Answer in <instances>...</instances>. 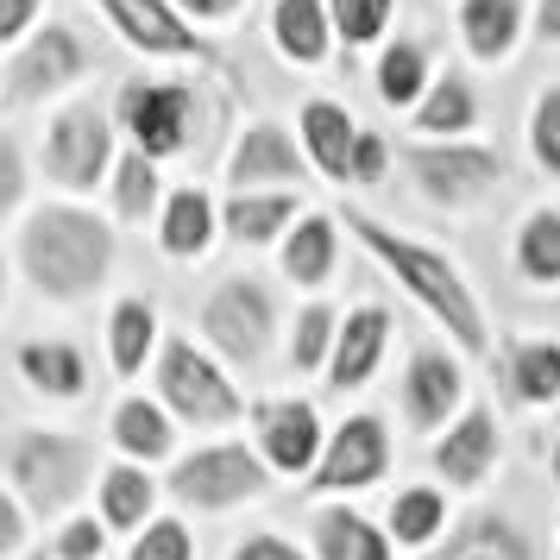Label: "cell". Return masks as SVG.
<instances>
[{"instance_id":"ee69618b","label":"cell","mask_w":560,"mask_h":560,"mask_svg":"<svg viewBox=\"0 0 560 560\" xmlns=\"http://www.w3.org/2000/svg\"><path fill=\"white\" fill-rule=\"evenodd\" d=\"M32 7H38V0H0V45H7V38H20V32H26Z\"/></svg>"},{"instance_id":"3957f363","label":"cell","mask_w":560,"mask_h":560,"mask_svg":"<svg viewBox=\"0 0 560 560\" xmlns=\"http://www.w3.org/2000/svg\"><path fill=\"white\" fill-rule=\"evenodd\" d=\"M13 479L38 510H63L89 479V447L70 434H20L13 441Z\"/></svg>"},{"instance_id":"9a60e30c","label":"cell","mask_w":560,"mask_h":560,"mask_svg":"<svg viewBox=\"0 0 560 560\" xmlns=\"http://www.w3.org/2000/svg\"><path fill=\"white\" fill-rule=\"evenodd\" d=\"M491 459H498V429H491V416H466V422L434 447V466L454 485H472Z\"/></svg>"},{"instance_id":"f546056e","label":"cell","mask_w":560,"mask_h":560,"mask_svg":"<svg viewBox=\"0 0 560 560\" xmlns=\"http://www.w3.org/2000/svg\"><path fill=\"white\" fill-rule=\"evenodd\" d=\"M523 271L535 283H560V214H535L523 228Z\"/></svg>"},{"instance_id":"7a4b0ae2","label":"cell","mask_w":560,"mask_h":560,"mask_svg":"<svg viewBox=\"0 0 560 560\" xmlns=\"http://www.w3.org/2000/svg\"><path fill=\"white\" fill-rule=\"evenodd\" d=\"M353 228H359V240H365V246H372V253L409 283V296L429 308L434 322H447V334H454L459 347L479 353L485 347V322H479V308H472V296H466V283L454 278V265L434 258L429 246H416V240H397V233L378 228V221H353Z\"/></svg>"},{"instance_id":"ab89813d","label":"cell","mask_w":560,"mask_h":560,"mask_svg":"<svg viewBox=\"0 0 560 560\" xmlns=\"http://www.w3.org/2000/svg\"><path fill=\"white\" fill-rule=\"evenodd\" d=\"M57 555L63 560H95L102 555V523H70L63 541H57Z\"/></svg>"},{"instance_id":"b9f144b4","label":"cell","mask_w":560,"mask_h":560,"mask_svg":"<svg viewBox=\"0 0 560 560\" xmlns=\"http://www.w3.org/2000/svg\"><path fill=\"white\" fill-rule=\"evenodd\" d=\"M378 171H384V139L359 132V145H353V177H378Z\"/></svg>"},{"instance_id":"9c48e42d","label":"cell","mask_w":560,"mask_h":560,"mask_svg":"<svg viewBox=\"0 0 560 560\" xmlns=\"http://www.w3.org/2000/svg\"><path fill=\"white\" fill-rule=\"evenodd\" d=\"M45 164H51L57 183H95L107 164V120L95 107H70L51 127V145H45Z\"/></svg>"},{"instance_id":"d6a6232c","label":"cell","mask_w":560,"mask_h":560,"mask_svg":"<svg viewBox=\"0 0 560 560\" xmlns=\"http://www.w3.org/2000/svg\"><path fill=\"white\" fill-rule=\"evenodd\" d=\"M447 560H529V548H523V541H516L504 523H479V529L466 535V541H459Z\"/></svg>"},{"instance_id":"e0dca14e","label":"cell","mask_w":560,"mask_h":560,"mask_svg":"<svg viewBox=\"0 0 560 560\" xmlns=\"http://www.w3.org/2000/svg\"><path fill=\"white\" fill-rule=\"evenodd\" d=\"M303 171V152L283 139L278 127H253L233 152V183H265V177H296Z\"/></svg>"},{"instance_id":"7bdbcfd3","label":"cell","mask_w":560,"mask_h":560,"mask_svg":"<svg viewBox=\"0 0 560 560\" xmlns=\"http://www.w3.org/2000/svg\"><path fill=\"white\" fill-rule=\"evenodd\" d=\"M233 560H303V555H296L290 541H278V535H258V541H246Z\"/></svg>"},{"instance_id":"ac0fdd59","label":"cell","mask_w":560,"mask_h":560,"mask_svg":"<svg viewBox=\"0 0 560 560\" xmlns=\"http://www.w3.org/2000/svg\"><path fill=\"white\" fill-rule=\"evenodd\" d=\"M384 308H359L353 322H347V334H340V347H334V365H328V378L347 390V384H359L372 365H378V347H384Z\"/></svg>"},{"instance_id":"ffe728a7","label":"cell","mask_w":560,"mask_h":560,"mask_svg":"<svg viewBox=\"0 0 560 560\" xmlns=\"http://www.w3.org/2000/svg\"><path fill=\"white\" fill-rule=\"evenodd\" d=\"M523 20V0H466V45L479 57H504Z\"/></svg>"},{"instance_id":"5bb4252c","label":"cell","mask_w":560,"mask_h":560,"mask_svg":"<svg viewBox=\"0 0 560 560\" xmlns=\"http://www.w3.org/2000/svg\"><path fill=\"white\" fill-rule=\"evenodd\" d=\"M303 145L315 158V171H328V177H353V127H347V114L334 102H308L303 107Z\"/></svg>"},{"instance_id":"4dcf8cb0","label":"cell","mask_w":560,"mask_h":560,"mask_svg":"<svg viewBox=\"0 0 560 560\" xmlns=\"http://www.w3.org/2000/svg\"><path fill=\"white\" fill-rule=\"evenodd\" d=\"M441 516H447V504H441L434 491H404L397 510H390V535H397V541H429V535L441 529Z\"/></svg>"},{"instance_id":"cb8c5ba5","label":"cell","mask_w":560,"mask_h":560,"mask_svg":"<svg viewBox=\"0 0 560 560\" xmlns=\"http://www.w3.org/2000/svg\"><path fill=\"white\" fill-rule=\"evenodd\" d=\"M510 378H516V397H523V404H548V397H560V347L555 340H529V347H516Z\"/></svg>"},{"instance_id":"5b68a950","label":"cell","mask_w":560,"mask_h":560,"mask_svg":"<svg viewBox=\"0 0 560 560\" xmlns=\"http://www.w3.org/2000/svg\"><path fill=\"white\" fill-rule=\"evenodd\" d=\"M164 397H171V409L189 416V422H228V416H240L233 384L221 378L196 347H171V353H164Z\"/></svg>"},{"instance_id":"60d3db41","label":"cell","mask_w":560,"mask_h":560,"mask_svg":"<svg viewBox=\"0 0 560 560\" xmlns=\"http://www.w3.org/2000/svg\"><path fill=\"white\" fill-rule=\"evenodd\" d=\"M20 202V152L13 145H0V214Z\"/></svg>"},{"instance_id":"52a82bcc","label":"cell","mask_w":560,"mask_h":560,"mask_svg":"<svg viewBox=\"0 0 560 560\" xmlns=\"http://www.w3.org/2000/svg\"><path fill=\"white\" fill-rule=\"evenodd\" d=\"M127 114L132 139H139V152L145 158H171L183 152V132H189V95H183L177 82H164V89H127Z\"/></svg>"},{"instance_id":"c3c4849f","label":"cell","mask_w":560,"mask_h":560,"mask_svg":"<svg viewBox=\"0 0 560 560\" xmlns=\"http://www.w3.org/2000/svg\"><path fill=\"white\" fill-rule=\"evenodd\" d=\"M555 472H560V447H555Z\"/></svg>"},{"instance_id":"277c9868","label":"cell","mask_w":560,"mask_h":560,"mask_svg":"<svg viewBox=\"0 0 560 560\" xmlns=\"http://www.w3.org/2000/svg\"><path fill=\"white\" fill-rule=\"evenodd\" d=\"M177 498H189V504H240V498H258L265 491V466H258L246 447H208V454L183 459L177 466Z\"/></svg>"},{"instance_id":"f35d334b","label":"cell","mask_w":560,"mask_h":560,"mask_svg":"<svg viewBox=\"0 0 560 560\" xmlns=\"http://www.w3.org/2000/svg\"><path fill=\"white\" fill-rule=\"evenodd\" d=\"M132 560H189V535H183L177 523H152V529L139 535Z\"/></svg>"},{"instance_id":"bcb514c9","label":"cell","mask_w":560,"mask_h":560,"mask_svg":"<svg viewBox=\"0 0 560 560\" xmlns=\"http://www.w3.org/2000/svg\"><path fill=\"white\" fill-rule=\"evenodd\" d=\"M183 7H189V13H202V20H221V13L240 7V0H183Z\"/></svg>"},{"instance_id":"e575fe53","label":"cell","mask_w":560,"mask_h":560,"mask_svg":"<svg viewBox=\"0 0 560 560\" xmlns=\"http://www.w3.org/2000/svg\"><path fill=\"white\" fill-rule=\"evenodd\" d=\"M334 20H340V32H347L353 45H365V38H378L384 32L390 0H334Z\"/></svg>"},{"instance_id":"30bf717a","label":"cell","mask_w":560,"mask_h":560,"mask_svg":"<svg viewBox=\"0 0 560 560\" xmlns=\"http://www.w3.org/2000/svg\"><path fill=\"white\" fill-rule=\"evenodd\" d=\"M82 63H89V51L77 45V32L51 26L38 45H26V57L13 63V102H38V95H51V89H63L70 77H82Z\"/></svg>"},{"instance_id":"f1b7e54d","label":"cell","mask_w":560,"mask_h":560,"mask_svg":"<svg viewBox=\"0 0 560 560\" xmlns=\"http://www.w3.org/2000/svg\"><path fill=\"white\" fill-rule=\"evenodd\" d=\"M152 308L145 303H120V315H114V365L120 372H139L145 365V353H152Z\"/></svg>"},{"instance_id":"836d02e7","label":"cell","mask_w":560,"mask_h":560,"mask_svg":"<svg viewBox=\"0 0 560 560\" xmlns=\"http://www.w3.org/2000/svg\"><path fill=\"white\" fill-rule=\"evenodd\" d=\"M422 120V132H459V127H472V95L459 89V82H441L434 89V102L416 114Z\"/></svg>"},{"instance_id":"44dd1931","label":"cell","mask_w":560,"mask_h":560,"mask_svg":"<svg viewBox=\"0 0 560 560\" xmlns=\"http://www.w3.org/2000/svg\"><path fill=\"white\" fill-rule=\"evenodd\" d=\"M20 365H26V378L38 384L45 397H77V390H82V359H77V347L38 340V347H26V353H20Z\"/></svg>"},{"instance_id":"f6af8a7d","label":"cell","mask_w":560,"mask_h":560,"mask_svg":"<svg viewBox=\"0 0 560 560\" xmlns=\"http://www.w3.org/2000/svg\"><path fill=\"white\" fill-rule=\"evenodd\" d=\"M20 548V510H13V498H0V555H13Z\"/></svg>"},{"instance_id":"7c38bea8","label":"cell","mask_w":560,"mask_h":560,"mask_svg":"<svg viewBox=\"0 0 560 560\" xmlns=\"http://www.w3.org/2000/svg\"><path fill=\"white\" fill-rule=\"evenodd\" d=\"M378 472H384V429L372 416H353L347 429L334 434V447L315 479L328 485V491H340V485H372Z\"/></svg>"},{"instance_id":"681fc988","label":"cell","mask_w":560,"mask_h":560,"mask_svg":"<svg viewBox=\"0 0 560 560\" xmlns=\"http://www.w3.org/2000/svg\"><path fill=\"white\" fill-rule=\"evenodd\" d=\"M0 283H7V278H0Z\"/></svg>"},{"instance_id":"603a6c76","label":"cell","mask_w":560,"mask_h":560,"mask_svg":"<svg viewBox=\"0 0 560 560\" xmlns=\"http://www.w3.org/2000/svg\"><path fill=\"white\" fill-rule=\"evenodd\" d=\"M290 214H296V196H233L228 202V233L246 240V246H265Z\"/></svg>"},{"instance_id":"d4e9b609","label":"cell","mask_w":560,"mask_h":560,"mask_svg":"<svg viewBox=\"0 0 560 560\" xmlns=\"http://www.w3.org/2000/svg\"><path fill=\"white\" fill-rule=\"evenodd\" d=\"M208 228H214L208 196H196V189L171 196V214H164V246H171V253H177V258L202 253V246H208Z\"/></svg>"},{"instance_id":"484cf974","label":"cell","mask_w":560,"mask_h":560,"mask_svg":"<svg viewBox=\"0 0 560 560\" xmlns=\"http://www.w3.org/2000/svg\"><path fill=\"white\" fill-rule=\"evenodd\" d=\"M328 265H334V228L328 221H303L296 240L283 246V271H290L296 283H322L328 278Z\"/></svg>"},{"instance_id":"8d00e7d4","label":"cell","mask_w":560,"mask_h":560,"mask_svg":"<svg viewBox=\"0 0 560 560\" xmlns=\"http://www.w3.org/2000/svg\"><path fill=\"white\" fill-rule=\"evenodd\" d=\"M535 158H541V171H555L560 177V89H548L541 102H535Z\"/></svg>"},{"instance_id":"4316f807","label":"cell","mask_w":560,"mask_h":560,"mask_svg":"<svg viewBox=\"0 0 560 560\" xmlns=\"http://www.w3.org/2000/svg\"><path fill=\"white\" fill-rule=\"evenodd\" d=\"M114 434H120V447H127V454H139V459L171 454V422H164L152 404H127L120 416H114Z\"/></svg>"},{"instance_id":"ba28073f","label":"cell","mask_w":560,"mask_h":560,"mask_svg":"<svg viewBox=\"0 0 560 560\" xmlns=\"http://www.w3.org/2000/svg\"><path fill=\"white\" fill-rule=\"evenodd\" d=\"M208 334L228 347L233 359H258V347L271 340V303L258 283H221L208 303Z\"/></svg>"},{"instance_id":"d6986e66","label":"cell","mask_w":560,"mask_h":560,"mask_svg":"<svg viewBox=\"0 0 560 560\" xmlns=\"http://www.w3.org/2000/svg\"><path fill=\"white\" fill-rule=\"evenodd\" d=\"M315 541H322V560H390L378 529L365 516H353V510H328L315 523Z\"/></svg>"},{"instance_id":"1f68e13d","label":"cell","mask_w":560,"mask_h":560,"mask_svg":"<svg viewBox=\"0 0 560 560\" xmlns=\"http://www.w3.org/2000/svg\"><path fill=\"white\" fill-rule=\"evenodd\" d=\"M378 89H384V102H416V89H422V51L416 45H390L378 63Z\"/></svg>"},{"instance_id":"2e32d148","label":"cell","mask_w":560,"mask_h":560,"mask_svg":"<svg viewBox=\"0 0 560 560\" xmlns=\"http://www.w3.org/2000/svg\"><path fill=\"white\" fill-rule=\"evenodd\" d=\"M454 404H459V365L441 359V353H422L409 365V416H416L422 429H434Z\"/></svg>"},{"instance_id":"83f0119b","label":"cell","mask_w":560,"mask_h":560,"mask_svg":"<svg viewBox=\"0 0 560 560\" xmlns=\"http://www.w3.org/2000/svg\"><path fill=\"white\" fill-rule=\"evenodd\" d=\"M102 510L107 523H120V529H132V523H145V510H152V479L145 472H107L102 479Z\"/></svg>"},{"instance_id":"6da1fadb","label":"cell","mask_w":560,"mask_h":560,"mask_svg":"<svg viewBox=\"0 0 560 560\" xmlns=\"http://www.w3.org/2000/svg\"><path fill=\"white\" fill-rule=\"evenodd\" d=\"M107 258H114V240H107V228L95 214L45 208L26 228V271L45 296H57V303L89 296V290L107 278Z\"/></svg>"},{"instance_id":"8992f818","label":"cell","mask_w":560,"mask_h":560,"mask_svg":"<svg viewBox=\"0 0 560 560\" xmlns=\"http://www.w3.org/2000/svg\"><path fill=\"white\" fill-rule=\"evenodd\" d=\"M409 164H416L422 196H434V202H466V196H485L491 183L504 177V164H498L491 152H472V145H447V152L422 145V152H409Z\"/></svg>"},{"instance_id":"7402d4cb","label":"cell","mask_w":560,"mask_h":560,"mask_svg":"<svg viewBox=\"0 0 560 560\" xmlns=\"http://www.w3.org/2000/svg\"><path fill=\"white\" fill-rule=\"evenodd\" d=\"M271 26H278V45L296 63H315V57L328 51V26H322V7L315 0H278V20Z\"/></svg>"},{"instance_id":"7dc6e473","label":"cell","mask_w":560,"mask_h":560,"mask_svg":"<svg viewBox=\"0 0 560 560\" xmlns=\"http://www.w3.org/2000/svg\"><path fill=\"white\" fill-rule=\"evenodd\" d=\"M541 38H560V0H541Z\"/></svg>"},{"instance_id":"8fae6325","label":"cell","mask_w":560,"mask_h":560,"mask_svg":"<svg viewBox=\"0 0 560 560\" xmlns=\"http://www.w3.org/2000/svg\"><path fill=\"white\" fill-rule=\"evenodd\" d=\"M258 447L271 454V466L303 472L308 459L322 454V422L308 404H265L258 409Z\"/></svg>"},{"instance_id":"d590c367","label":"cell","mask_w":560,"mask_h":560,"mask_svg":"<svg viewBox=\"0 0 560 560\" xmlns=\"http://www.w3.org/2000/svg\"><path fill=\"white\" fill-rule=\"evenodd\" d=\"M158 196V171L145 152H132L127 164H120V214H145Z\"/></svg>"},{"instance_id":"74e56055","label":"cell","mask_w":560,"mask_h":560,"mask_svg":"<svg viewBox=\"0 0 560 560\" xmlns=\"http://www.w3.org/2000/svg\"><path fill=\"white\" fill-rule=\"evenodd\" d=\"M328 328H334L328 308H308L303 322H296V347H290V359H296V365H322V353H328Z\"/></svg>"},{"instance_id":"4fadbf2b","label":"cell","mask_w":560,"mask_h":560,"mask_svg":"<svg viewBox=\"0 0 560 560\" xmlns=\"http://www.w3.org/2000/svg\"><path fill=\"white\" fill-rule=\"evenodd\" d=\"M102 7L114 13V26L127 32L132 45H145V51H164V57L196 51V32L183 26L164 0H102Z\"/></svg>"}]
</instances>
